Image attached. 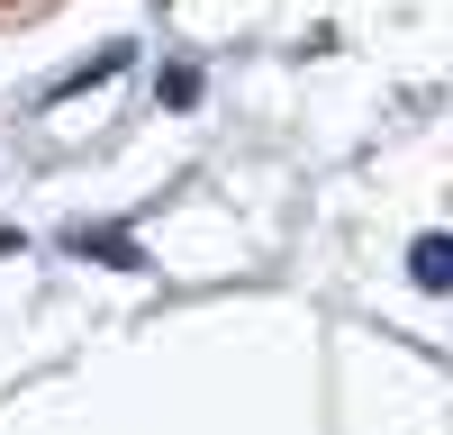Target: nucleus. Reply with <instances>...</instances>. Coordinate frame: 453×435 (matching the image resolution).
<instances>
[{"label": "nucleus", "mask_w": 453, "mask_h": 435, "mask_svg": "<svg viewBox=\"0 0 453 435\" xmlns=\"http://www.w3.org/2000/svg\"><path fill=\"white\" fill-rule=\"evenodd\" d=\"M73 254H82V263H119V272H136L145 254L119 236V227H73Z\"/></svg>", "instance_id": "obj_1"}, {"label": "nucleus", "mask_w": 453, "mask_h": 435, "mask_svg": "<svg viewBox=\"0 0 453 435\" xmlns=\"http://www.w3.org/2000/svg\"><path fill=\"white\" fill-rule=\"evenodd\" d=\"M119 64H136V46H127V36H119V46H100L91 64H73V72H64V82H55L46 100H73V91H91V82H109V72H119Z\"/></svg>", "instance_id": "obj_2"}, {"label": "nucleus", "mask_w": 453, "mask_h": 435, "mask_svg": "<svg viewBox=\"0 0 453 435\" xmlns=\"http://www.w3.org/2000/svg\"><path fill=\"white\" fill-rule=\"evenodd\" d=\"M408 272H418V290H444L453 281V245L444 236H418V245H408Z\"/></svg>", "instance_id": "obj_3"}, {"label": "nucleus", "mask_w": 453, "mask_h": 435, "mask_svg": "<svg viewBox=\"0 0 453 435\" xmlns=\"http://www.w3.org/2000/svg\"><path fill=\"white\" fill-rule=\"evenodd\" d=\"M155 91H164V109H191V100H200V72H191V64H164Z\"/></svg>", "instance_id": "obj_4"}]
</instances>
